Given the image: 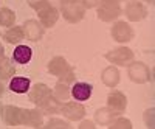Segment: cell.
I'll return each instance as SVG.
<instances>
[{"label":"cell","instance_id":"6da1fadb","mask_svg":"<svg viewBox=\"0 0 155 129\" xmlns=\"http://www.w3.org/2000/svg\"><path fill=\"white\" fill-rule=\"evenodd\" d=\"M48 72H50L51 75L58 76V78H59L62 83H65V84L74 81V72H73L71 66H70V64L64 59L62 56H56V58H53V59L50 61V64H48Z\"/></svg>","mask_w":155,"mask_h":129},{"label":"cell","instance_id":"7a4b0ae2","mask_svg":"<svg viewBox=\"0 0 155 129\" xmlns=\"http://www.w3.org/2000/svg\"><path fill=\"white\" fill-rule=\"evenodd\" d=\"M30 5L37 11L41 23L44 27H53L58 20V11L53 5H50L47 0H30Z\"/></svg>","mask_w":155,"mask_h":129},{"label":"cell","instance_id":"3957f363","mask_svg":"<svg viewBox=\"0 0 155 129\" xmlns=\"http://www.w3.org/2000/svg\"><path fill=\"white\" fill-rule=\"evenodd\" d=\"M61 8H62V16L71 23L79 22L85 12L82 0H61Z\"/></svg>","mask_w":155,"mask_h":129},{"label":"cell","instance_id":"277c9868","mask_svg":"<svg viewBox=\"0 0 155 129\" xmlns=\"http://www.w3.org/2000/svg\"><path fill=\"white\" fill-rule=\"evenodd\" d=\"M121 14L120 0H99L98 17L102 22H110Z\"/></svg>","mask_w":155,"mask_h":129},{"label":"cell","instance_id":"5b68a950","mask_svg":"<svg viewBox=\"0 0 155 129\" xmlns=\"http://www.w3.org/2000/svg\"><path fill=\"white\" fill-rule=\"evenodd\" d=\"M106 59L118 66H129L130 62H134V51L127 47H120L106 53Z\"/></svg>","mask_w":155,"mask_h":129},{"label":"cell","instance_id":"8992f818","mask_svg":"<svg viewBox=\"0 0 155 129\" xmlns=\"http://www.w3.org/2000/svg\"><path fill=\"white\" fill-rule=\"evenodd\" d=\"M44 123L42 112L37 109H20L19 112V124H27L33 127H41Z\"/></svg>","mask_w":155,"mask_h":129},{"label":"cell","instance_id":"52a82bcc","mask_svg":"<svg viewBox=\"0 0 155 129\" xmlns=\"http://www.w3.org/2000/svg\"><path fill=\"white\" fill-rule=\"evenodd\" d=\"M129 76H130V80L134 83L143 84V83L150 80V72H149L146 64H143V62H134V64H129Z\"/></svg>","mask_w":155,"mask_h":129},{"label":"cell","instance_id":"ba28073f","mask_svg":"<svg viewBox=\"0 0 155 129\" xmlns=\"http://www.w3.org/2000/svg\"><path fill=\"white\" fill-rule=\"evenodd\" d=\"M112 37L116 42H129L134 39V30L126 22H116L112 28Z\"/></svg>","mask_w":155,"mask_h":129},{"label":"cell","instance_id":"9c48e42d","mask_svg":"<svg viewBox=\"0 0 155 129\" xmlns=\"http://www.w3.org/2000/svg\"><path fill=\"white\" fill-rule=\"evenodd\" d=\"M126 16L129 20L132 22H140L143 20L146 16H147V9L146 6L141 3V2H137V0H130L127 5H126Z\"/></svg>","mask_w":155,"mask_h":129},{"label":"cell","instance_id":"30bf717a","mask_svg":"<svg viewBox=\"0 0 155 129\" xmlns=\"http://www.w3.org/2000/svg\"><path fill=\"white\" fill-rule=\"evenodd\" d=\"M107 104L116 114H121L127 106V98L123 92H120V90H112V92L109 93V97H107Z\"/></svg>","mask_w":155,"mask_h":129},{"label":"cell","instance_id":"8fae6325","mask_svg":"<svg viewBox=\"0 0 155 129\" xmlns=\"http://www.w3.org/2000/svg\"><path fill=\"white\" fill-rule=\"evenodd\" d=\"M23 33L30 41L37 42L44 36V27L37 20H27L23 25Z\"/></svg>","mask_w":155,"mask_h":129},{"label":"cell","instance_id":"7c38bea8","mask_svg":"<svg viewBox=\"0 0 155 129\" xmlns=\"http://www.w3.org/2000/svg\"><path fill=\"white\" fill-rule=\"evenodd\" d=\"M62 114L71 121H76V120H81L85 114V109L82 104H78V103H65L62 107H61Z\"/></svg>","mask_w":155,"mask_h":129},{"label":"cell","instance_id":"4fadbf2b","mask_svg":"<svg viewBox=\"0 0 155 129\" xmlns=\"http://www.w3.org/2000/svg\"><path fill=\"white\" fill-rule=\"evenodd\" d=\"M50 93H51L50 89H48L45 84H36V86L30 90L28 97H30V101H31V103H34L36 106H39Z\"/></svg>","mask_w":155,"mask_h":129},{"label":"cell","instance_id":"5bb4252c","mask_svg":"<svg viewBox=\"0 0 155 129\" xmlns=\"http://www.w3.org/2000/svg\"><path fill=\"white\" fill-rule=\"evenodd\" d=\"M71 95L78 101H85L92 97V86L87 83H76L71 89Z\"/></svg>","mask_w":155,"mask_h":129},{"label":"cell","instance_id":"9a60e30c","mask_svg":"<svg viewBox=\"0 0 155 129\" xmlns=\"http://www.w3.org/2000/svg\"><path fill=\"white\" fill-rule=\"evenodd\" d=\"M101 80L107 87H115L116 84L120 83V72L116 70V67H107L102 70V75H101Z\"/></svg>","mask_w":155,"mask_h":129},{"label":"cell","instance_id":"2e32d148","mask_svg":"<svg viewBox=\"0 0 155 129\" xmlns=\"http://www.w3.org/2000/svg\"><path fill=\"white\" fill-rule=\"evenodd\" d=\"M31 55H33V51H31L30 47L17 45L16 50H14V53H12V59H14L16 62H19V64H27V62H30Z\"/></svg>","mask_w":155,"mask_h":129},{"label":"cell","instance_id":"e0dca14e","mask_svg":"<svg viewBox=\"0 0 155 129\" xmlns=\"http://www.w3.org/2000/svg\"><path fill=\"white\" fill-rule=\"evenodd\" d=\"M37 107H41L44 112H47V114H54V112H58V110H61V104H59V100L53 95V93H50L41 104H39Z\"/></svg>","mask_w":155,"mask_h":129},{"label":"cell","instance_id":"ac0fdd59","mask_svg":"<svg viewBox=\"0 0 155 129\" xmlns=\"http://www.w3.org/2000/svg\"><path fill=\"white\" fill-rule=\"evenodd\" d=\"M19 112H20V107L6 106L3 109V120H5V123L9 124V126H17L19 124Z\"/></svg>","mask_w":155,"mask_h":129},{"label":"cell","instance_id":"d6986e66","mask_svg":"<svg viewBox=\"0 0 155 129\" xmlns=\"http://www.w3.org/2000/svg\"><path fill=\"white\" fill-rule=\"evenodd\" d=\"M9 89L16 93H25L30 90V80L28 78H22V76H17V78H12L9 83Z\"/></svg>","mask_w":155,"mask_h":129},{"label":"cell","instance_id":"ffe728a7","mask_svg":"<svg viewBox=\"0 0 155 129\" xmlns=\"http://www.w3.org/2000/svg\"><path fill=\"white\" fill-rule=\"evenodd\" d=\"M115 115H116V112H115L113 109H110V107H102V109L96 110L95 120H96L99 124H110L112 120L115 118Z\"/></svg>","mask_w":155,"mask_h":129},{"label":"cell","instance_id":"44dd1931","mask_svg":"<svg viewBox=\"0 0 155 129\" xmlns=\"http://www.w3.org/2000/svg\"><path fill=\"white\" fill-rule=\"evenodd\" d=\"M23 27H12L11 30H8L5 34H3V39L8 42V44H16L19 41L23 39Z\"/></svg>","mask_w":155,"mask_h":129},{"label":"cell","instance_id":"7402d4cb","mask_svg":"<svg viewBox=\"0 0 155 129\" xmlns=\"http://www.w3.org/2000/svg\"><path fill=\"white\" fill-rule=\"evenodd\" d=\"M14 73H16V69L11 64V61L3 58L2 61H0V78H2V80H8Z\"/></svg>","mask_w":155,"mask_h":129},{"label":"cell","instance_id":"603a6c76","mask_svg":"<svg viewBox=\"0 0 155 129\" xmlns=\"http://www.w3.org/2000/svg\"><path fill=\"white\" fill-rule=\"evenodd\" d=\"M16 22V14L14 11H11L8 8H2L0 9V25L3 27H12V23Z\"/></svg>","mask_w":155,"mask_h":129},{"label":"cell","instance_id":"cb8c5ba5","mask_svg":"<svg viewBox=\"0 0 155 129\" xmlns=\"http://www.w3.org/2000/svg\"><path fill=\"white\" fill-rule=\"evenodd\" d=\"M68 95H70V92H68L67 84L65 83H58L56 87H54V97L58 100H67Z\"/></svg>","mask_w":155,"mask_h":129},{"label":"cell","instance_id":"d4e9b609","mask_svg":"<svg viewBox=\"0 0 155 129\" xmlns=\"http://www.w3.org/2000/svg\"><path fill=\"white\" fill-rule=\"evenodd\" d=\"M110 124H112V126H109L110 129H130L132 127L130 120H127V118H120V120H116Z\"/></svg>","mask_w":155,"mask_h":129},{"label":"cell","instance_id":"484cf974","mask_svg":"<svg viewBox=\"0 0 155 129\" xmlns=\"http://www.w3.org/2000/svg\"><path fill=\"white\" fill-rule=\"evenodd\" d=\"M45 127H48V129H54V127L67 129V127H70V124H68L67 121L59 120V118H51V120H48V123H47V126H45Z\"/></svg>","mask_w":155,"mask_h":129},{"label":"cell","instance_id":"4316f807","mask_svg":"<svg viewBox=\"0 0 155 129\" xmlns=\"http://www.w3.org/2000/svg\"><path fill=\"white\" fill-rule=\"evenodd\" d=\"M153 114H155V109H153V107H150L149 110L144 112V123H146L147 127H153V124H155V121H153Z\"/></svg>","mask_w":155,"mask_h":129},{"label":"cell","instance_id":"83f0119b","mask_svg":"<svg viewBox=\"0 0 155 129\" xmlns=\"http://www.w3.org/2000/svg\"><path fill=\"white\" fill-rule=\"evenodd\" d=\"M82 2H84V6L85 8H93L95 5L99 3V0H82Z\"/></svg>","mask_w":155,"mask_h":129},{"label":"cell","instance_id":"f1b7e54d","mask_svg":"<svg viewBox=\"0 0 155 129\" xmlns=\"http://www.w3.org/2000/svg\"><path fill=\"white\" fill-rule=\"evenodd\" d=\"M81 129H93L95 126H93V123L92 121H84V123H81V126H79Z\"/></svg>","mask_w":155,"mask_h":129},{"label":"cell","instance_id":"f546056e","mask_svg":"<svg viewBox=\"0 0 155 129\" xmlns=\"http://www.w3.org/2000/svg\"><path fill=\"white\" fill-rule=\"evenodd\" d=\"M5 58V50H3V45L0 44V61H2Z\"/></svg>","mask_w":155,"mask_h":129},{"label":"cell","instance_id":"4dcf8cb0","mask_svg":"<svg viewBox=\"0 0 155 129\" xmlns=\"http://www.w3.org/2000/svg\"><path fill=\"white\" fill-rule=\"evenodd\" d=\"M2 95H3V84L0 83V97H2Z\"/></svg>","mask_w":155,"mask_h":129},{"label":"cell","instance_id":"1f68e13d","mask_svg":"<svg viewBox=\"0 0 155 129\" xmlns=\"http://www.w3.org/2000/svg\"><path fill=\"white\" fill-rule=\"evenodd\" d=\"M146 2H149V3H153V0H146Z\"/></svg>","mask_w":155,"mask_h":129},{"label":"cell","instance_id":"d6a6232c","mask_svg":"<svg viewBox=\"0 0 155 129\" xmlns=\"http://www.w3.org/2000/svg\"><path fill=\"white\" fill-rule=\"evenodd\" d=\"M0 112H2V104H0Z\"/></svg>","mask_w":155,"mask_h":129},{"label":"cell","instance_id":"836d02e7","mask_svg":"<svg viewBox=\"0 0 155 129\" xmlns=\"http://www.w3.org/2000/svg\"><path fill=\"white\" fill-rule=\"evenodd\" d=\"M120 2H121V0H120Z\"/></svg>","mask_w":155,"mask_h":129}]
</instances>
